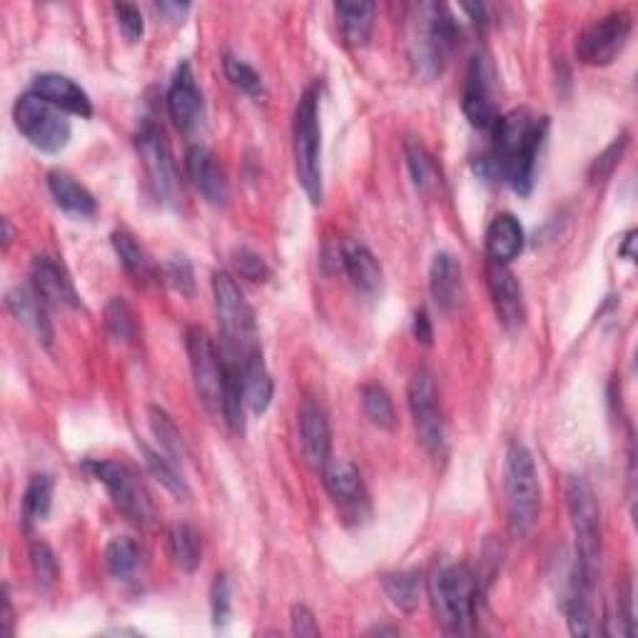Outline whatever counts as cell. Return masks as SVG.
<instances>
[{
	"label": "cell",
	"instance_id": "obj_48",
	"mask_svg": "<svg viewBox=\"0 0 638 638\" xmlns=\"http://www.w3.org/2000/svg\"><path fill=\"white\" fill-rule=\"evenodd\" d=\"M190 11L188 3H170V0H163L157 3V13H163L168 21H180V18Z\"/></svg>",
	"mask_w": 638,
	"mask_h": 638
},
{
	"label": "cell",
	"instance_id": "obj_7",
	"mask_svg": "<svg viewBox=\"0 0 638 638\" xmlns=\"http://www.w3.org/2000/svg\"><path fill=\"white\" fill-rule=\"evenodd\" d=\"M567 508L577 534V569L581 577L596 584L601 563V508L594 486L581 474L567 479Z\"/></svg>",
	"mask_w": 638,
	"mask_h": 638
},
{
	"label": "cell",
	"instance_id": "obj_49",
	"mask_svg": "<svg viewBox=\"0 0 638 638\" xmlns=\"http://www.w3.org/2000/svg\"><path fill=\"white\" fill-rule=\"evenodd\" d=\"M13 631V606H11V594L8 589L3 591V616H0V634L11 636Z\"/></svg>",
	"mask_w": 638,
	"mask_h": 638
},
{
	"label": "cell",
	"instance_id": "obj_40",
	"mask_svg": "<svg viewBox=\"0 0 638 638\" xmlns=\"http://www.w3.org/2000/svg\"><path fill=\"white\" fill-rule=\"evenodd\" d=\"M163 277L182 298H192L195 294V272H192V265L184 255H172L163 267Z\"/></svg>",
	"mask_w": 638,
	"mask_h": 638
},
{
	"label": "cell",
	"instance_id": "obj_31",
	"mask_svg": "<svg viewBox=\"0 0 638 638\" xmlns=\"http://www.w3.org/2000/svg\"><path fill=\"white\" fill-rule=\"evenodd\" d=\"M168 539H170V553H172L175 567L184 573L198 571L202 563V541L195 526L184 524V522L172 524Z\"/></svg>",
	"mask_w": 638,
	"mask_h": 638
},
{
	"label": "cell",
	"instance_id": "obj_23",
	"mask_svg": "<svg viewBox=\"0 0 638 638\" xmlns=\"http://www.w3.org/2000/svg\"><path fill=\"white\" fill-rule=\"evenodd\" d=\"M524 239L526 235L522 222L516 220L512 212H502V215H496L486 227L484 237L486 257L496 265H508L522 255Z\"/></svg>",
	"mask_w": 638,
	"mask_h": 638
},
{
	"label": "cell",
	"instance_id": "obj_29",
	"mask_svg": "<svg viewBox=\"0 0 638 638\" xmlns=\"http://www.w3.org/2000/svg\"><path fill=\"white\" fill-rule=\"evenodd\" d=\"M53 492L55 482L51 474H35L25 486L23 494V512H21V524L25 531H31L33 526H38L41 522L48 519L51 506H53Z\"/></svg>",
	"mask_w": 638,
	"mask_h": 638
},
{
	"label": "cell",
	"instance_id": "obj_51",
	"mask_svg": "<svg viewBox=\"0 0 638 638\" xmlns=\"http://www.w3.org/2000/svg\"><path fill=\"white\" fill-rule=\"evenodd\" d=\"M634 245H636V233H634V230H631V233H626V237H624L622 247H618V255H622L624 260H628V262H634V260H636Z\"/></svg>",
	"mask_w": 638,
	"mask_h": 638
},
{
	"label": "cell",
	"instance_id": "obj_10",
	"mask_svg": "<svg viewBox=\"0 0 638 638\" xmlns=\"http://www.w3.org/2000/svg\"><path fill=\"white\" fill-rule=\"evenodd\" d=\"M184 347H188L192 382L200 402L205 404L210 414L220 417L222 414V394H225V357H222L215 342L202 327H190L184 335Z\"/></svg>",
	"mask_w": 638,
	"mask_h": 638
},
{
	"label": "cell",
	"instance_id": "obj_46",
	"mask_svg": "<svg viewBox=\"0 0 638 638\" xmlns=\"http://www.w3.org/2000/svg\"><path fill=\"white\" fill-rule=\"evenodd\" d=\"M290 624H292V634L294 636H307V638L320 636L317 618H314V614L310 612L307 606H292Z\"/></svg>",
	"mask_w": 638,
	"mask_h": 638
},
{
	"label": "cell",
	"instance_id": "obj_27",
	"mask_svg": "<svg viewBox=\"0 0 638 638\" xmlns=\"http://www.w3.org/2000/svg\"><path fill=\"white\" fill-rule=\"evenodd\" d=\"M342 38L352 48H362L372 38L377 5L369 0H357V3H337L335 5Z\"/></svg>",
	"mask_w": 638,
	"mask_h": 638
},
{
	"label": "cell",
	"instance_id": "obj_52",
	"mask_svg": "<svg viewBox=\"0 0 638 638\" xmlns=\"http://www.w3.org/2000/svg\"><path fill=\"white\" fill-rule=\"evenodd\" d=\"M3 227H5V237H3V245L8 247L13 243V227H11V220H3Z\"/></svg>",
	"mask_w": 638,
	"mask_h": 638
},
{
	"label": "cell",
	"instance_id": "obj_32",
	"mask_svg": "<svg viewBox=\"0 0 638 638\" xmlns=\"http://www.w3.org/2000/svg\"><path fill=\"white\" fill-rule=\"evenodd\" d=\"M404 157H406V168H410L412 180H414V184H417V190L429 192V190L439 188L441 172L437 168V160H434L432 153L417 141V137H406Z\"/></svg>",
	"mask_w": 638,
	"mask_h": 638
},
{
	"label": "cell",
	"instance_id": "obj_37",
	"mask_svg": "<svg viewBox=\"0 0 638 638\" xmlns=\"http://www.w3.org/2000/svg\"><path fill=\"white\" fill-rule=\"evenodd\" d=\"M105 329L110 339L120 342V345H127V342H135L137 337V322L135 314L123 298H113L105 304Z\"/></svg>",
	"mask_w": 638,
	"mask_h": 638
},
{
	"label": "cell",
	"instance_id": "obj_15",
	"mask_svg": "<svg viewBox=\"0 0 638 638\" xmlns=\"http://www.w3.org/2000/svg\"><path fill=\"white\" fill-rule=\"evenodd\" d=\"M168 113L170 120L180 133L190 135L202 125V115H205V103H202V92L192 76V68L188 60H182L175 68V76L168 88Z\"/></svg>",
	"mask_w": 638,
	"mask_h": 638
},
{
	"label": "cell",
	"instance_id": "obj_50",
	"mask_svg": "<svg viewBox=\"0 0 638 638\" xmlns=\"http://www.w3.org/2000/svg\"><path fill=\"white\" fill-rule=\"evenodd\" d=\"M461 11L469 13L471 15V23H474L477 27H486V11H484V5L482 3H467V5H461Z\"/></svg>",
	"mask_w": 638,
	"mask_h": 638
},
{
	"label": "cell",
	"instance_id": "obj_1",
	"mask_svg": "<svg viewBox=\"0 0 638 638\" xmlns=\"http://www.w3.org/2000/svg\"><path fill=\"white\" fill-rule=\"evenodd\" d=\"M549 131V117L534 115L526 108L499 115L492 127L494 145L489 165L499 180L508 184L516 195H529L534 188L536 157Z\"/></svg>",
	"mask_w": 638,
	"mask_h": 638
},
{
	"label": "cell",
	"instance_id": "obj_45",
	"mask_svg": "<svg viewBox=\"0 0 638 638\" xmlns=\"http://www.w3.org/2000/svg\"><path fill=\"white\" fill-rule=\"evenodd\" d=\"M115 18H117V25L123 35L131 43H137L143 38L145 33V21H143V13L141 8L133 5V3H115Z\"/></svg>",
	"mask_w": 638,
	"mask_h": 638
},
{
	"label": "cell",
	"instance_id": "obj_33",
	"mask_svg": "<svg viewBox=\"0 0 638 638\" xmlns=\"http://www.w3.org/2000/svg\"><path fill=\"white\" fill-rule=\"evenodd\" d=\"M141 451L145 457L147 471H150L157 482L168 489L175 499H180V502L190 499V486H188V482H184V477L180 474L178 464H175L168 455H163V451L147 447V444H141Z\"/></svg>",
	"mask_w": 638,
	"mask_h": 638
},
{
	"label": "cell",
	"instance_id": "obj_2",
	"mask_svg": "<svg viewBox=\"0 0 638 638\" xmlns=\"http://www.w3.org/2000/svg\"><path fill=\"white\" fill-rule=\"evenodd\" d=\"M457 35V23L447 11V5H414L410 13V25H406V55H410L414 76L422 80L439 78L451 51H455Z\"/></svg>",
	"mask_w": 638,
	"mask_h": 638
},
{
	"label": "cell",
	"instance_id": "obj_26",
	"mask_svg": "<svg viewBox=\"0 0 638 638\" xmlns=\"http://www.w3.org/2000/svg\"><path fill=\"white\" fill-rule=\"evenodd\" d=\"M342 265H345V272L355 282L357 290H362L365 294H377L382 290V267H379L377 257L369 247L359 243L342 245Z\"/></svg>",
	"mask_w": 638,
	"mask_h": 638
},
{
	"label": "cell",
	"instance_id": "obj_43",
	"mask_svg": "<svg viewBox=\"0 0 638 638\" xmlns=\"http://www.w3.org/2000/svg\"><path fill=\"white\" fill-rule=\"evenodd\" d=\"M628 147V133H624L622 137H616V141L606 147L604 153H601L594 163H591L589 168V180L591 182H601L606 180L608 175L616 170V165L622 163V157Z\"/></svg>",
	"mask_w": 638,
	"mask_h": 638
},
{
	"label": "cell",
	"instance_id": "obj_24",
	"mask_svg": "<svg viewBox=\"0 0 638 638\" xmlns=\"http://www.w3.org/2000/svg\"><path fill=\"white\" fill-rule=\"evenodd\" d=\"M429 292L441 312H451L461 300V267L449 253H437L429 267Z\"/></svg>",
	"mask_w": 638,
	"mask_h": 638
},
{
	"label": "cell",
	"instance_id": "obj_8",
	"mask_svg": "<svg viewBox=\"0 0 638 638\" xmlns=\"http://www.w3.org/2000/svg\"><path fill=\"white\" fill-rule=\"evenodd\" d=\"M13 120L25 141L33 147H38L41 153L55 155V153L66 150L70 143L72 125L66 117V113L51 105L48 100L35 96L33 90L15 100Z\"/></svg>",
	"mask_w": 638,
	"mask_h": 638
},
{
	"label": "cell",
	"instance_id": "obj_14",
	"mask_svg": "<svg viewBox=\"0 0 638 638\" xmlns=\"http://www.w3.org/2000/svg\"><path fill=\"white\" fill-rule=\"evenodd\" d=\"M322 484H325L332 502L337 504L345 522L359 524L369 514V496L362 482V474L349 459H329L322 469Z\"/></svg>",
	"mask_w": 638,
	"mask_h": 638
},
{
	"label": "cell",
	"instance_id": "obj_21",
	"mask_svg": "<svg viewBox=\"0 0 638 638\" xmlns=\"http://www.w3.org/2000/svg\"><path fill=\"white\" fill-rule=\"evenodd\" d=\"M33 92L41 96L43 100H48L51 105H55L63 113L90 117L92 115V103L88 98V92L82 90L76 80L68 76H60V72H43L33 80Z\"/></svg>",
	"mask_w": 638,
	"mask_h": 638
},
{
	"label": "cell",
	"instance_id": "obj_22",
	"mask_svg": "<svg viewBox=\"0 0 638 638\" xmlns=\"http://www.w3.org/2000/svg\"><path fill=\"white\" fill-rule=\"evenodd\" d=\"M5 307L21 325H25L35 337H38L43 347L53 345L55 332L48 317V304L38 298V292H35L33 287L31 290H27V287H13V290L5 294Z\"/></svg>",
	"mask_w": 638,
	"mask_h": 638
},
{
	"label": "cell",
	"instance_id": "obj_38",
	"mask_svg": "<svg viewBox=\"0 0 638 638\" xmlns=\"http://www.w3.org/2000/svg\"><path fill=\"white\" fill-rule=\"evenodd\" d=\"M384 591H387V596L392 598V604L406 614L414 612L419 604V579H417V573H412V571L387 573Z\"/></svg>",
	"mask_w": 638,
	"mask_h": 638
},
{
	"label": "cell",
	"instance_id": "obj_39",
	"mask_svg": "<svg viewBox=\"0 0 638 638\" xmlns=\"http://www.w3.org/2000/svg\"><path fill=\"white\" fill-rule=\"evenodd\" d=\"M222 68H225L227 80L233 82L237 90H243L249 98H262L265 96V82L249 63L235 58V55H225L222 60Z\"/></svg>",
	"mask_w": 638,
	"mask_h": 638
},
{
	"label": "cell",
	"instance_id": "obj_47",
	"mask_svg": "<svg viewBox=\"0 0 638 638\" xmlns=\"http://www.w3.org/2000/svg\"><path fill=\"white\" fill-rule=\"evenodd\" d=\"M412 332H414V339L422 342L424 347H429L432 345V339H434V327H432V317H429V312L427 310H419L417 314H414V325H412Z\"/></svg>",
	"mask_w": 638,
	"mask_h": 638
},
{
	"label": "cell",
	"instance_id": "obj_16",
	"mask_svg": "<svg viewBox=\"0 0 638 638\" xmlns=\"http://www.w3.org/2000/svg\"><path fill=\"white\" fill-rule=\"evenodd\" d=\"M461 108H464L469 123L479 127V131H492L499 120L492 96V68H489V63L482 55H477L467 70L464 92H461Z\"/></svg>",
	"mask_w": 638,
	"mask_h": 638
},
{
	"label": "cell",
	"instance_id": "obj_9",
	"mask_svg": "<svg viewBox=\"0 0 638 638\" xmlns=\"http://www.w3.org/2000/svg\"><path fill=\"white\" fill-rule=\"evenodd\" d=\"M86 469L96 477V482L105 486L108 496L113 499V504L120 514H125L127 519L137 526H150L155 519L150 496L141 484V479L135 477L131 467L120 464L113 459H90L86 461Z\"/></svg>",
	"mask_w": 638,
	"mask_h": 638
},
{
	"label": "cell",
	"instance_id": "obj_19",
	"mask_svg": "<svg viewBox=\"0 0 638 638\" xmlns=\"http://www.w3.org/2000/svg\"><path fill=\"white\" fill-rule=\"evenodd\" d=\"M302 455L312 469L322 471L332 459V432L325 410L317 402L307 400L298 412Z\"/></svg>",
	"mask_w": 638,
	"mask_h": 638
},
{
	"label": "cell",
	"instance_id": "obj_5",
	"mask_svg": "<svg viewBox=\"0 0 638 638\" xmlns=\"http://www.w3.org/2000/svg\"><path fill=\"white\" fill-rule=\"evenodd\" d=\"M212 294H215V307L220 320L222 355L243 362L249 352L260 349L255 312L245 300L239 284L233 280V275L225 270L212 275Z\"/></svg>",
	"mask_w": 638,
	"mask_h": 638
},
{
	"label": "cell",
	"instance_id": "obj_41",
	"mask_svg": "<svg viewBox=\"0 0 638 638\" xmlns=\"http://www.w3.org/2000/svg\"><path fill=\"white\" fill-rule=\"evenodd\" d=\"M210 606L212 624L217 628H225L230 622V614H233V581H230L227 573H217L215 581H212Z\"/></svg>",
	"mask_w": 638,
	"mask_h": 638
},
{
	"label": "cell",
	"instance_id": "obj_12",
	"mask_svg": "<svg viewBox=\"0 0 638 638\" xmlns=\"http://www.w3.org/2000/svg\"><path fill=\"white\" fill-rule=\"evenodd\" d=\"M631 15L626 11L606 13L604 18L591 23L577 41V58L584 66H612L616 55L626 48L628 35H631Z\"/></svg>",
	"mask_w": 638,
	"mask_h": 638
},
{
	"label": "cell",
	"instance_id": "obj_42",
	"mask_svg": "<svg viewBox=\"0 0 638 638\" xmlns=\"http://www.w3.org/2000/svg\"><path fill=\"white\" fill-rule=\"evenodd\" d=\"M31 567H33V577L41 586H53L55 579H58V559H55V553L48 544H43V541L33 544Z\"/></svg>",
	"mask_w": 638,
	"mask_h": 638
},
{
	"label": "cell",
	"instance_id": "obj_4",
	"mask_svg": "<svg viewBox=\"0 0 638 638\" xmlns=\"http://www.w3.org/2000/svg\"><path fill=\"white\" fill-rule=\"evenodd\" d=\"M506 524L514 539H524L534 529L541 508V486L536 461L522 441H512L504 457Z\"/></svg>",
	"mask_w": 638,
	"mask_h": 638
},
{
	"label": "cell",
	"instance_id": "obj_44",
	"mask_svg": "<svg viewBox=\"0 0 638 638\" xmlns=\"http://www.w3.org/2000/svg\"><path fill=\"white\" fill-rule=\"evenodd\" d=\"M233 265L239 272V277L249 282H265L267 277H270V267H267V262L262 260V255H257L255 249H249V247L235 249Z\"/></svg>",
	"mask_w": 638,
	"mask_h": 638
},
{
	"label": "cell",
	"instance_id": "obj_3",
	"mask_svg": "<svg viewBox=\"0 0 638 638\" xmlns=\"http://www.w3.org/2000/svg\"><path fill=\"white\" fill-rule=\"evenodd\" d=\"M479 594H482V584L467 563H447L429 579L434 616L447 634L461 636L474 628Z\"/></svg>",
	"mask_w": 638,
	"mask_h": 638
},
{
	"label": "cell",
	"instance_id": "obj_30",
	"mask_svg": "<svg viewBox=\"0 0 638 638\" xmlns=\"http://www.w3.org/2000/svg\"><path fill=\"white\" fill-rule=\"evenodd\" d=\"M113 247H115V255L120 257V262L127 272H131L137 282H150L155 280L160 270H157V265L153 262V257L145 253V247L137 243V239L131 233H113Z\"/></svg>",
	"mask_w": 638,
	"mask_h": 638
},
{
	"label": "cell",
	"instance_id": "obj_6",
	"mask_svg": "<svg viewBox=\"0 0 638 638\" xmlns=\"http://www.w3.org/2000/svg\"><path fill=\"white\" fill-rule=\"evenodd\" d=\"M322 133H320V96L314 88L302 92L298 108H294L292 123V153L294 172L302 184L304 195L312 205H320L325 198V182H322Z\"/></svg>",
	"mask_w": 638,
	"mask_h": 638
},
{
	"label": "cell",
	"instance_id": "obj_17",
	"mask_svg": "<svg viewBox=\"0 0 638 638\" xmlns=\"http://www.w3.org/2000/svg\"><path fill=\"white\" fill-rule=\"evenodd\" d=\"M184 170L188 178L195 184V190L205 198L210 205L225 208L230 200V184L227 175L222 170L215 153L205 145H192L188 155H184Z\"/></svg>",
	"mask_w": 638,
	"mask_h": 638
},
{
	"label": "cell",
	"instance_id": "obj_13",
	"mask_svg": "<svg viewBox=\"0 0 638 638\" xmlns=\"http://www.w3.org/2000/svg\"><path fill=\"white\" fill-rule=\"evenodd\" d=\"M135 147L141 155L147 180H150L155 195L163 202L178 200V172H175V163L170 155V147L165 143V135L160 127L150 120H145L141 131L135 135Z\"/></svg>",
	"mask_w": 638,
	"mask_h": 638
},
{
	"label": "cell",
	"instance_id": "obj_20",
	"mask_svg": "<svg viewBox=\"0 0 638 638\" xmlns=\"http://www.w3.org/2000/svg\"><path fill=\"white\" fill-rule=\"evenodd\" d=\"M31 284L45 304H53V307H68V310L80 307V298H78L76 287H72L68 272L63 270L58 262L51 260V257H45V255L33 257Z\"/></svg>",
	"mask_w": 638,
	"mask_h": 638
},
{
	"label": "cell",
	"instance_id": "obj_25",
	"mask_svg": "<svg viewBox=\"0 0 638 638\" xmlns=\"http://www.w3.org/2000/svg\"><path fill=\"white\" fill-rule=\"evenodd\" d=\"M243 387H245V404L249 412L255 414H265L270 410L272 396H275V382L272 374L267 372V365L262 359V347L249 352L243 362Z\"/></svg>",
	"mask_w": 638,
	"mask_h": 638
},
{
	"label": "cell",
	"instance_id": "obj_11",
	"mask_svg": "<svg viewBox=\"0 0 638 638\" xmlns=\"http://www.w3.org/2000/svg\"><path fill=\"white\" fill-rule=\"evenodd\" d=\"M406 402H410V412L414 419V429H417L419 444L429 451V455H441L444 417L439 410L437 382H434V374L427 367H422L412 374L410 387H406Z\"/></svg>",
	"mask_w": 638,
	"mask_h": 638
},
{
	"label": "cell",
	"instance_id": "obj_18",
	"mask_svg": "<svg viewBox=\"0 0 638 638\" xmlns=\"http://www.w3.org/2000/svg\"><path fill=\"white\" fill-rule=\"evenodd\" d=\"M486 284L489 294H492L496 317L508 332H516L524 325L526 310H524V294L522 284L516 280V275L508 270L506 265L486 262Z\"/></svg>",
	"mask_w": 638,
	"mask_h": 638
},
{
	"label": "cell",
	"instance_id": "obj_35",
	"mask_svg": "<svg viewBox=\"0 0 638 638\" xmlns=\"http://www.w3.org/2000/svg\"><path fill=\"white\" fill-rule=\"evenodd\" d=\"M147 417H150V429L155 434L157 444H160L163 455H168L175 464L182 467L184 459H188V449H184L182 434L178 427H175L170 414L160 410V406H150V410H147Z\"/></svg>",
	"mask_w": 638,
	"mask_h": 638
},
{
	"label": "cell",
	"instance_id": "obj_34",
	"mask_svg": "<svg viewBox=\"0 0 638 638\" xmlns=\"http://www.w3.org/2000/svg\"><path fill=\"white\" fill-rule=\"evenodd\" d=\"M143 547L131 536H115L105 547V567L115 579H131L143 567Z\"/></svg>",
	"mask_w": 638,
	"mask_h": 638
},
{
	"label": "cell",
	"instance_id": "obj_28",
	"mask_svg": "<svg viewBox=\"0 0 638 638\" xmlns=\"http://www.w3.org/2000/svg\"><path fill=\"white\" fill-rule=\"evenodd\" d=\"M48 188L53 200L58 202V208H63L70 215L78 217H92L98 212V202L90 192L82 188V184L72 178V175L63 170H53L48 175Z\"/></svg>",
	"mask_w": 638,
	"mask_h": 638
},
{
	"label": "cell",
	"instance_id": "obj_36",
	"mask_svg": "<svg viewBox=\"0 0 638 638\" xmlns=\"http://www.w3.org/2000/svg\"><path fill=\"white\" fill-rule=\"evenodd\" d=\"M359 400H362L365 417L379 429L392 432L396 427V412L392 404V396L387 394L382 384H365L359 390Z\"/></svg>",
	"mask_w": 638,
	"mask_h": 638
}]
</instances>
